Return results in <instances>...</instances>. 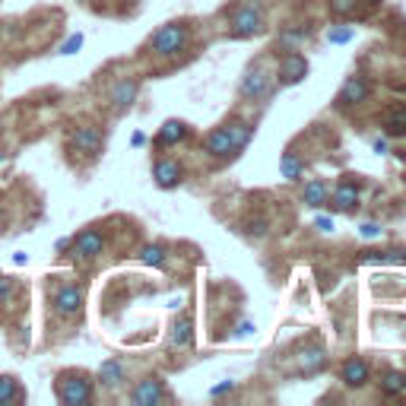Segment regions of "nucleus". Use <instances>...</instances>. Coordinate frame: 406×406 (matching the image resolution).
I'll return each instance as SVG.
<instances>
[{
  "mask_svg": "<svg viewBox=\"0 0 406 406\" xmlns=\"http://www.w3.org/2000/svg\"><path fill=\"white\" fill-rule=\"evenodd\" d=\"M251 140V127L245 121H235V124H226L219 131H213L207 137V152L216 159H226V156H235L238 150H245Z\"/></svg>",
  "mask_w": 406,
  "mask_h": 406,
  "instance_id": "nucleus-1",
  "label": "nucleus"
},
{
  "mask_svg": "<svg viewBox=\"0 0 406 406\" xmlns=\"http://www.w3.org/2000/svg\"><path fill=\"white\" fill-rule=\"evenodd\" d=\"M55 393L64 406H83L92 400V381L83 372H61L55 381Z\"/></svg>",
  "mask_w": 406,
  "mask_h": 406,
  "instance_id": "nucleus-2",
  "label": "nucleus"
},
{
  "mask_svg": "<svg viewBox=\"0 0 406 406\" xmlns=\"http://www.w3.org/2000/svg\"><path fill=\"white\" fill-rule=\"evenodd\" d=\"M187 38H191V32H187L184 22H168V26L152 32L150 51L159 57H172V55H178V51L187 48Z\"/></svg>",
  "mask_w": 406,
  "mask_h": 406,
  "instance_id": "nucleus-3",
  "label": "nucleus"
},
{
  "mask_svg": "<svg viewBox=\"0 0 406 406\" xmlns=\"http://www.w3.org/2000/svg\"><path fill=\"white\" fill-rule=\"evenodd\" d=\"M51 308H55V314L64 317V321L80 317V311H83V289H80L76 282H64V286H57V289L51 292Z\"/></svg>",
  "mask_w": 406,
  "mask_h": 406,
  "instance_id": "nucleus-4",
  "label": "nucleus"
},
{
  "mask_svg": "<svg viewBox=\"0 0 406 406\" xmlns=\"http://www.w3.org/2000/svg\"><path fill=\"white\" fill-rule=\"evenodd\" d=\"M70 254L80 257V261H96L99 254L105 251V235L99 232V229H83L80 235H73L70 238Z\"/></svg>",
  "mask_w": 406,
  "mask_h": 406,
  "instance_id": "nucleus-5",
  "label": "nucleus"
},
{
  "mask_svg": "<svg viewBox=\"0 0 406 406\" xmlns=\"http://www.w3.org/2000/svg\"><path fill=\"white\" fill-rule=\"evenodd\" d=\"M102 143H105L102 131L92 124H80L70 133V152H76V156H86V159L99 156V152H102Z\"/></svg>",
  "mask_w": 406,
  "mask_h": 406,
  "instance_id": "nucleus-6",
  "label": "nucleus"
},
{
  "mask_svg": "<svg viewBox=\"0 0 406 406\" xmlns=\"http://www.w3.org/2000/svg\"><path fill=\"white\" fill-rule=\"evenodd\" d=\"M263 29V13L261 7H241L238 13L232 16V38H248V35H257Z\"/></svg>",
  "mask_w": 406,
  "mask_h": 406,
  "instance_id": "nucleus-7",
  "label": "nucleus"
},
{
  "mask_svg": "<svg viewBox=\"0 0 406 406\" xmlns=\"http://www.w3.org/2000/svg\"><path fill=\"white\" fill-rule=\"evenodd\" d=\"M162 400H166V387H162L159 378L140 381L131 393V403H137V406H152V403H162Z\"/></svg>",
  "mask_w": 406,
  "mask_h": 406,
  "instance_id": "nucleus-8",
  "label": "nucleus"
},
{
  "mask_svg": "<svg viewBox=\"0 0 406 406\" xmlns=\"http://www.w3.org/2000/svg\"><path fill=\"white\" fill-rule=\"evenodd\" d=\"M133 99H137V80H117L108 92V102L115 111H127L133 105Z\"/></svg>",
  "mask_w": 406,
  "mask_h": 406,
  "instance_id": "nucleus-9",
  "label": "nucleus"
},
{
  "mask_svg": "<svg viewBox=\"0 0 406 406\" xmlns=\"http://www.w3.org/2000/svg\"><path fill=\"white\" fill-rule=\"evenodd\" d=\"M96 378H99V384H102V387L115 391V387L124 384L127 368H124V362H117V358H108V362L99 365V375H96Z\"/></svg>",
  "mask_w": 406,
  "mask_h": 406,
  "instance_id": "nucleus-10",
  "label": "nucleus"
},
{
  "mask_svg": "<svg viewBox=\"0 0 406 406\" xmlns=\"http://www.w3.org/2000/svg\"><path fill=\"white\" fill-rule=\"evenodd\" d=\"M305 73H308V64H305V57L296 55V51H289V55L280 61V83H298Z\"/></svg>",
  "mask_w": 406,
  "mask_h": 406,
  "instance_id": "nucleus-11",
  "label": "nucleus"
},
{
  "mask_svg": "<svg viewBox=\"0 0 406 406\" xmlns=\"http://www.w3.org/2000/svg\"><path fill=\"white\" fill-rule=\"evenodd\" d=\"M152 178H156L159 187H175L181 181V166L175 159H159L152 166Z\"/></svg>",
  "mask_w": 406,
  "mask_h": 406,
  "instance_id": "nucleus-12",
  "label": "nucleus"
},
{
  "mask_svg": "<svg viewBox=\"0 0 406 406\" xmlns=\"http://www.w3.org/2000/svg\"><path fill=\"white\" fill-rule=\"evenodd\" d=\"M241 96L245 99H267L270 96V80L263 70H251L241 83Z\"/></svg>",
  "mask_w": 406,
  "mask_h": 406,
  "instance_id": "nucleus-13",
  "label": "nucleus"
},
{
  "mask_svg": "<svg viewBox=\"0 0 406 406\" xmlns=\"http://www.w3.org/2000/svg\"><path fill=\"white\" fill-rule=\"evenodd\" d=\"M22 400H26V391L20 387V378H13V375H0V406L22 403Z\"/></svg>",
  "mask_w": 406,
  "mask_h": 406,
  "instance_id": "nucleus-14",
  "label": "nucleus"
},
{
  "mask_svg": "<svg viewBox=\"0 0 406 406\" xmlns=\"http://www.w3.org/2000/svg\"><path fill=\"white\" fill-rule=\"evenodd\" d=\"M368 99V83H365L362 76H352L349 83L340 89V105H358Z\"/></svg>",
  "mask_w": 406,
  "mask_h": 406,
  "instance_id": "nucleus-15",
  "label": "nucleus"
},
{
  "mask_svg": "<svg viewBox=\"0 0 406 406\" xmlns=\"http://www.w3.org/2000/svg\"><path fill=\"white\" fill-rule=\"evenodd\" d=\"M187 137V124L184 121H166L162 131L156 133V146H175Z\"/></svg>",
  "mask_w": 406,
  "mask_h": 406,
  "instance_id": "nucleus-16",
  "label": "nucleus"
},
{
  "mask_svg": "<svg viewBox=\"0 0 406 406\" xmlns=\"http://www.w3.org/2000/svg\"><path fill=\"white\" fill-rule=\"evenodd\" d=\"M340 375H343V381L349 387H362L365 381H368V365H365L362 358H349V362L343 365V372H340Z\"/></svg>",
  "mask_w": 406,
  "mask_h": 406,
  "instance_id": "nucleus-17",
  "label": "nucleus"
},
{
  "mask_svg": "<svg viewBox=\"0 0 406 406\" xmlns=\"http://www.w3.org/2000/svg\"><path fill=\"white\" fill-rule=\"evenodd\" d=\"M191 340H194V324H191V317H181V321H175V327H172V346H175V349H187V346H191Z\"/></svg>",
  "mask_w": 406,
  "mask_h": 406,
  "instance_id": "nucleus-18",
  "label": "nucleus"
},
{
  "mask_svg": "<svg viewBox=\"0 0 406 406\" xmlns=\"http://www.w3.org/2000/svg\"><path fill=\"white\" fill-rule=\"evenodd\" d=\"M333 203H337V210H352L358 203V187L356 184H340L337 187V194H333Z\"/></svg>",
  "mask_w": 406,
  "mask_h": 406,
  "instance_id": "nucleus-19",
  "label": "nucleus"
},
{
  "mask_svg": "<svg viewBox=\"0 0 406 406\" xmlns=\"http://www.w3.org/2000/svg\"><path fill=\"white\" fill-rule=\"evenodd\" d=\"M302 200H305V207H311V210L324 207V200H327V187H324V181H311V184L305 187Z\"/></svg>",
  "mask_w": 406,
  "mask_h": 406,
  "instance_id": "nucleus-20",
  "label": "nucleus"
},
{
  "mask_svg": "<svg viewBox=\"0 0 406 406\" xmlns=\"http://www.w3.org/2000/svg\"><path fill=\"white\" fill-rule=\"evenodd\" d=\"M324 362H327V356H324L321 346H314V349L302 352V358H298V365H302L305 375H311V372H317V368H324Z\"/></svg>",
  "mask_w": 406,
  "mask_h": 406,
  "instance_id": "nucleus-21",
  "label": "nucleus"
},
{
  "mask_svg": "<svg viewBox=\"0 0 406 406\" xmlns=\"http://www.w3.org/2000/svg\"><path fill=\"white\" fill-rule=\"evenodd\" d=\"M384 131H387V137H403L406 133V108H397L384 117Z\"/></svg>",
  "mask_w": 406,
  "mask_h": 406,
  "instance_id": "nucleus-22",
  "label": "nucleus"
},
{
  "mask_svg": "<svg viewBox=\"0 0 406 406\" xmlns=\"http://www.w3.org/2000/svg\"><path fill=\"white\" fill-rule=\"evenodd\" d=\"M140 261L150 263V267H166V248H162V245H146V248L140 251Z\"/></svg>",
  "mask_w": 406,
  "mask_h": 406,
  "instance_id": "nucleus-23",
  "label": "nucleus"
},
{
  "mask_svg": "<svg viewBox=\"0 0 406 406\" xmlns=\"http://www.w3.org/2000/svg\"><path fill=\"white\" fill-rule=\"evenodd\" d=\"M381 387H384V393H400V391H406V375L387 372L384 381H381Z\"/></svg>",
  "mask_w": 406,
  "mask_h": 406,
  "instance_id": "nucleus-24",
  "label": "nucleus"
},
{
  "mask_svg": "<svg viewBox=\"0 0 406 406\" xmlns=\"http://www.w3.org/2000/svg\"><path fill=\"white\" fill-rule=\"evenodd\" d=\"M13 296H16V280H10V276H0V308L13 302Z\"/></svg>",
  "mask_w": 406,
  "mask_h": 406,
  "instance_id": "nucleus-25",
  "label": "nucleus"
},
{
  "mask_svg": "<svg viewBox=\"0 0 406 406\" xmlns=\"http://www.w3.org/2000/svg\"><path fill=\"white\" fill-rule=\"evenodd\" d=\"M282 175L289 181H298V175H302V166H298L296 156H282Z\"/></svg>",
  "mask_w": 406,
  "mask_h": 406,
  "instance_id": "nucleus-26",
  "label": "nucleus"
},
{
  "mask_svg": "<svg viewBox=\"0 0 406 406\" xmlns=\"http://www.w3.org/2000/svg\"><path fill=\"white\" fill-rule=\"evenodd\" d=\"M356 3L358 0H331V10L337 16H349V13H356Z\"/></svg>",
  "mask_w": 406,
  "mask_h": 406,
  "instance_id": "nucleus-27",
  "label": "nucleus"
},
{
  "mask_svg": "<svg viewBox=\"0 0 406 406\" xmlns=\"http://www.w3.org/2000/svg\"><path fill=\"white\" fill-rule=\"evenodd\" d=\"M352 38V29H331L327 32V42H333V45H343V42H349Z\"/></svg>",
  "mask_w": 406,
  "mask_h": 406,
  "instance_id": "nucleus-28",
  "label": "nucleus"
},
{
  "mask_svg": "<svg viewBox=\"0 0 406 406\" xmlns=\"http://www.w3.org/2000/svg\"><path fill=\"white\" fill-rule=\"evenodd\" d=\"M83 45V35H70L67 42L61 45V55H76V48Z\"/></svg>",
  "mask_w": 406,
  "mask_h": 406,
  "instance_id": "nucleus-29",
  "label": "nucleus"
},
{
  "mask_svg": "<svg viewBox=\"0 0 406 406\" xmlns=\"http://www.w3.org/2000/svg\"><path fill=\"white\" fill-rule=\"evenodd\" d=\"M362 235H365V238H378L381 229L375 226V222H365V226H362Z\"/></svg>",
  "mask_w": 406,
  "mask_h": 406,
  "instance_id": "nucleus-30",
  "label": "nucleus"
},
{
  "mask_svg": "<svg viewBox=\"0 0 406 406\" xmlns=\"http://www.w3.org/2000/svg\"><path fill=\"white\" fill-rule=\"evenodd\" d=\"M248 232H251V235H263V232H267V222H263V219L248 222Z\"/></svg>",
  "mask_w": 406,
  "mask_h": 406,
  "instance_id": "nucleus-31",
  "label": "nucleus"
},
{
  "mask_svg": "<svg viewBox=\"0 0 406 406\" xmlns=\"http://www.w3.org/2000/svg\"><path fill=\"white\" fill-rule=\"evenodd\" d=\"M317 229H321V232H333V219H327V216H317Z\"/></svg>",
  "mask_w": 406,
  "mask_h": 406,
  "instance_id": "nucleus-32",
  "label": "nucleus"
},
{
  "mask_svg": "<svg viewBox=\"0 0 406 406\" xmlns=\"http://www.w3.org/2000/svg\"><path fill=\"white\" fill-rule=\"evenodd\" d=\"M232 381H226V384H219V387H213V391H210V393H213V397H219V393H226V391H232Z\"/></svg>",
  "mask_w": 406,
  "mask_h": 406,
  "instance_id": "nucleus-33",
  "label": "nucleus"
},
{
  "mask_svg": "<svg viewBox=\"0 0 406 406\" xmlns=\"http://www.w3.org/2000/svg\"><path fill=\"white\" fill-rule=\"evenodd\" d=\"M70 248V238H57V245H55V251H67Z\"/></svg>",
  "mask_w": 406,
  "mask_h": 406,
  "instance_id": "nucleus-34",
  "label": "nucleus"
},
{
  "mask_svg": "<svg viewBox=\"0 0 406 406\" xmlns=\"http://www.w3.org/2000/svg\"><path fill=\"white\" fill-rule=\"evenodd\" d=\"M131 143H133V146H143V143H146V137H143V133H133Z\"/></svg>",
  "mask_w": 406,
  "mask_h": 406,
  "instance_id": "nucleus-35",
  "label": "nucleus"
},
{
  "mask_svg": "<svg viewBox=\"0 0 406 406\" xmlns=\"http://www.w3.org/2000/svg\"><path fill=\"white\" fill-rule=\"evenodd\" d=\"M375 152H387V140H375Z\"/></svg>",
  "mask_w": 406,
  "mask_h": 406,
  "instance_id": "nucleus-36",
  "label": "nucleus"
},
{
  "mask_svg": "<svg viewBox=\"0 0 406 406\" xmlns=\"http://www.w3.org/2000/svg\"><path fill=\"white\" fill-rule=\"evenodd\" d=\"M0 137H3V121H0Z\"/></svg>",
  "mask_w": 406,
  "mask_h": 406,
  "instance_id": "nucleus-37",
  "label": "nucleus"
}]
</instances>
